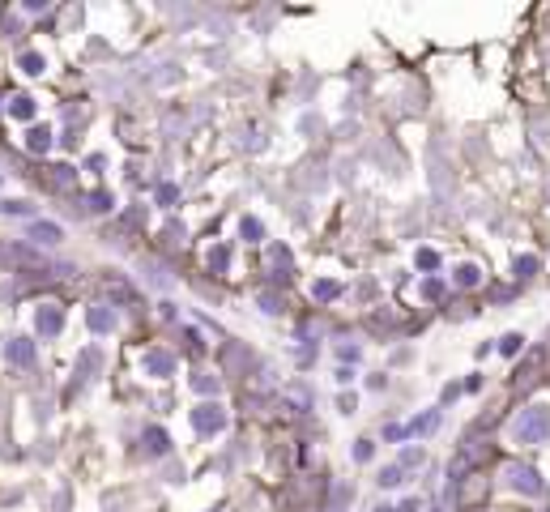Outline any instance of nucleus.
<instances>
[{
    "mask_svg": "<svg viewBox=\"0 0 550 512\" xmlns=\"http://www.w3.org/2000/svg\"><path fill=\"white\" fill-rule=\"evenodd\" d=\"M550 435V406H524L516 414V423H512V440L516 444H542Z\"/></svg>",
    "mask_w": 550,
    "mask_h": 512,
    "instance_id": "nucleus-1",
    "label": "nucleus"
},
{
    "mask_svg": "<svg viewBox=\"0 0 550 512\" xmlns=\"http://www.w3.org/2000/svg\"><path fill=\"white\" fill-rule=\"evenodd\" d=\"M227 419H231V414H227V406H222V401H201V406L192 410V427L201 431V435L227 431Z\"/></svg>",
    "mask_w": 550,
    "mask_h": 512,
    "instance_id": "nucleus-2",
    "label": "nucleus"
},
{
    "mask_svg": "<svg viewBox=\"0 0 550 512\" xmlns=\"http://www.w3.org/2000/svg\"><path fill=\"white\" fill-rule=\"evenodd\" d=\"M508 486L520 491V495H542L546 491V482H542V474L533 466H508Z\"/></svg>",
    "mask_w": 550,
    "mask_h": 512,
    "instance_id": "nucleus-3",
    "label": "nucleus"
},
{
    "mask_svg": "<svg viewBox=\"0 0 550 512\" xmlns=\"http://www.w3.org/2000/svg\"><path fill=\"white\" fill-rule=\"evenodd\" d=\"M60 329H64L60 303H43V307L35 312V333H39V337H60Z\"/></svg>",
    "mask_w": 550,
    "mask_h": 512,
    "instance_id": "nucleus-4",
    "label": "nucleus"
},
{
    "mask_svg": "<svg viewBox=\"0 0 550 512\" xmlns=\"http://www.w3.org/2000/svg\"><path fill=\"white\" fill-rule=\"evenodd\" d=\"M5 359L13 363V368H30L35 363V341L30 337H9L5 341Z\"/></svg>",
    "mask_w": 550,
    "mask_h": 512,
    "instance_id": "nucleus-5",
    "label": "nucleus"
},
{
    "mask_svg": "<svg viewBox=\"0 0 550 512\" xmlns=\"http://www.w3.org/2000/svg\"><path fill=\"white\" fill-rule=\"evenodd\" d=\"M141 368H145V376H171L175 372V359L167 354V350H145V359H141Z\"/></svg>",
    "mask_w": 550,
    "mask_h": 512,
    "instance_id": "nucleus-6",
    "label": "nucleus"
},
{
    "mask_svg": "<svg viewBox=\"0 0 550 512\" xmlns=\"http://www.w3.org/2000/svg\"><path fill=\"white\" fill-rule=\"evenodd\" d=\"M141 444H145V453H149V457H167V453H171V435H167L162 427H145Z\"/></svg>",
    "mask_w": 550,
    "mask_h": 512,
    "instance_id": "nucleus-7",
    "label": "nucleus"
},
{
    "mask_svg": "<svg viewBox=\"0 0 550 512\" xmlns=\"http://www.w3.org/2000/svg\"><path fill=\"white\" fill-rule=\"evenodd\" d=\"M26 150L30 154H47V150H52V129H47V124H30L26 129Z\"/></svg>",
    "mask_w": 550,
    "mask_h": 512,
    "instance_id": "nucleus-8",
    "label": "nucleus"
},
{
    "mask_svg": "<svg viewBox=\"0 0 550 512\" xmlns=\"http://www.w3.org/2000/svg\"><path fill=\"white\" fill-rule=\"evenodd\" d=\"M86 325H90L94 333H111V329H115V312L98 303V307H90V312H86Z\"/></svg>",
    "mask_w": 550,
    "mask_h": 512,
    "instance_id": "nucleus-9",
    "label": "nucleus"
},
{
    "mask_svg": "<svg viewBox=\"0 0 550 512\" xmlns=\"http://www.w3.org/2000/svg\"><path fill=\"white\" fill-rule=\"evenodd\" d=\"M17 68L26 73V77H43L47 56H43V52H21V56H17Z\"/></svg>",
    "mask_w": 550,
    "mask_h": 512,
    "instance_id": "nucleus-10",
    "label": "nucleus"
},
{
    "mask_svg": "<svg viewBox=\"0 0 550 512\" xmlns=\"http://www.w3.org/2000/svg\"><path fill=\"white\" fill-rule=\"evenodd\" d=\"M30 239H35V243H60L64 231H60L56 222H30Z\"/></svg>",
    "mask_w": 550,
    "mask_h": 512,
    "instance_id": "nucleus-11",
    "label": "nucleus"
},
{
    "mask_svg": "<svg viewBox=\"0 0 550 512\" xmlns=\"http://www.w3.org/2000/svg\"><path fill=\"white\" fill-rule=\"evenodd\" d=\"M9 115L13 120H35V99H30V94H13V99H9Z\"/></svg>",
    "mask_w": 550,
    "mask_h": 512,
    "instance_id": "nucleus-12",
    "label": "nucleus"
},
{
    "mask_svg": "<svg viewBox=\"0 0 550 512\" xmlns=\"http://www.w3.org/2000/svg\"><path fill=\"white\" fill-rule=\"evenodd\" d=\"M453 282L469 290V286H478V282H482V269H478V265H457V269H453Z\"/></svg>",
    "mask_w": 550,
    "mask_h": 512,
    "instance_id": "nucleus-13",
    "label": "nucleus"
},
{
    "mask_svg": "<svg viewBox=\"0 0 550 512\" xmlns=\"http://www.w3.org/2000/svg\"><path fill=\"white\" fill-rule=\"evenodd\" d=\"M209 269L214 274H227L231 269V248H227V243H214V248H209Z\"/></svg>",
    "mask_w": 550,
    "mask_h": 512,
    "instance_id": "nucleus-14",
    "label": "nucleus"
},
{
    "mask_svg": "<svg viewBox=\"0 0 550 512\" xmlns=\"http://www.w3.org/2000/svg\"><path fill=\"white\" fill-rule=\"evenodd\" d=\"M439 427V410H427L422 419H414L410 427H406V435H427V431H435Z\"/></svg>",
    "mask_w": 550,
    "mask_h": 512,
    "instance_id": "nucleus-15",
    "label": "nucleus"
},
{
    "mask_svg": "<svg viewBox=\"0 0 550 512\" xmlns=\"http://www.w3.org/2000/svg\"><path fill=\"white\" fill-rule=\"evenodd\" d=\"M337 295H341V286H337L333 278H320V282H312V299L329 303V299H337Z\"/></svg>",
    "mask_w": 550,
    "mask_h": 512,
    "instance_id": "nucleus-16",
    "label": "nucleus"
},
{
    "mask_svg": "<svg viewBox=\"0 0 550 512\" xmlns=\"http://www.w3.org/2000/svg\"><path fill=\"white\" fill-rule=\"evenodd\" d=\"M406 482V466H401V461H397V466H388L384 474H380V486H388V491H392V486H401Z\"/></svg>",
    "mask_w": 550,
    "mask_h": 512,
    "instance_id": "nucleus-17",
    "label": "nucleus"
},
{
    "mask_svg": "<svg viewBox=\"0 0 550 512\" xmlns=\"http://www.w3.org/2000/svg\"><path fill=\"white\" fill-rule=\"evenodd\" d=\"M538 269H542V260H538L533 252H524V256H516V274H520V278H533Z\"/></svg>",
    "mask_w": 550,
    "mask_h": 512,
    "instance_id": "nucleus-18",
    "label": "nucleus"
},
{
    "mask_svg": "<svg viewBox=\"0 0 550 512\" xmlns=\"http://www.w3.org/2000/svg\"><path fill=\"white\" fill-rule=\"evenodd\" d=\"M239 235H243L247 243H256V239L265 235V227H260V218H243V222H239Z\"/></svg>",
    "mask_w": 550,
    "mask_h": 512,
    "instance_id": "nucleus-19",
    "label": "nucleus"
},
{
    "mask_svg": "<svg viewBox=\"0 0 550 512\" xmlns=\"http://www.w3.org/2000/svg\"><path fill=\"white\" fill-rule=\"evenodd\" d=\"M180 201V184H158V205H175Z\"/></svg>",
    "mask_w": 550,
    "mask_h": 512,
    "instance_id": "nucleus-20",
    "label": "nucleus"
},
{
    "mask_svg": "<svg viewBox=\"0 0 550 512\" xmlns=\"http://www.w3.org/2000/svg\"><path fill=\"white\" fill-rule=\"evenodd\" d=\"M256 303H260L265 312H282V295H273V290H260V295H256Z\"/></svg>",
    "mask_w": 550,
    "mask_h": 512,
    "instance_id": "nucleus-21",
    "label": "nucleus"
},
{
    "mask_svg": "<svg viewBox=\"0 0 550 512\" xmlns=\"http://www.w3.org/2000/svg\"><path fill=\"white\" fill-rule=\"evenodd\" d=\"M192 388L196 393H218V376H192Z\"/></svg>",
    "mask_w": 550,
    "mask_h": 512,
    "instance_id": "nucleus-22",
    "label": "nucleus"
},
{
    "mask_svg": "<svg viewBox=\"0 0 550 512\" xmlns=\"http://www.w3.org/2000/svg\"><path fill=\"white\" fill-rule=\"evenodd\" d=\"M444 295V282L439 278H427V282H422V299H439Z\"/></svg>",
    "mask_w": 550,
    "mask_h": 512,
    "instance_id": "nucleus-23",
    "label": "nucleus"
},
{
    "mask_svg": "<svg viewBox=\"0 0 550 512\" xmlns=\"http://www.w3.org/2000/svg\"><path fill=\"white\" fill-rule=\"evenodd\" d=\"M111 205H115V201L107 197V192H94V197H90V209H94V214H107Z\"/></svg>",
    "mask_w": 550,
    "mask_h": 512,
    "instance_id": "nucleus-24",
    "label": "nucleus"
},
{
    "mask_svg": "<svg viewBox=\"0 0 550 512\" xmlns=\"http://www.w3.org/2000/svg\"><path fill=\"white\" fill-rule=\"evenodd\" d=\"M520 346H524V337H520V333H508L504 341H499V350H504V354H516Z\"/></svg>",
    "mask_w": 550,
    "mask_h": 512,
    "instance_id": "nucleus-25",
    "label": "nucleus"
},
{
    "mask_svg": "<svg viewBox=\"0 0 550 512\" xmlns=\"http://www.w3.org/2000/svg\"><path fill=\"white\" fill-rule=\"evenodd\" d=\"M414 260H418V269H435V265H439V256H435L431 248H422V252H418Z\"/></svg>",
    "mask_w": 550,
    "mask_h": 512,
    "instance_id": "nucleus-26",
    "label": "nucleus"
},
{
    "mask_svg": "<svg viewBox=\"0 0 550 512\" xmlns=\"http://www.w3.org/2000/svg\"><path fill=\"white\" fill-rule=\"evenodd\" d=\"M371 457H376V444H371V440H359V444H354V461H371Z\"/></svg>",
    "mask_w": 550,
    "mask_h": 512,
    "instance_id": "nucleus-27",
    "label": "nucleus"
},
{
    "mask_svg": "<svg viewBox=\"0 0 550 512\" xmlns=\"http://www.w3.org/2000/svg\"><path fill=\"white\" fill-rule=\"evenodd\" d=\"M269 260H273V265H290V248H282V243H273V248H269Z\"/></svg>",
    "mask_w": 550,
    "mask_h": 512,
    "instance_id": "nucleus-28",
    "label": "nucleus"
},
{
    "mask_svg": "<svg viewBox=\"0 0 550 512\" xmlns=\"http://www.w3.org/2000/svg\"><path fill=\"white\" fill-rule=\"evenodd\" d=\"M0 209H5V214H17V218H26V214H30L26 201H0Z\"/></svg>",
    "mask_w": 550,
    "mask_h": 512,
    "instance_id": "nucleus-29",
    "label": "nucleus"
},
{
    "mask_svg": "<svg viewBox=\"0 0 550 512\" xmlns=\"http://www.w3.org/2000/svg\"><path fill=\"white\" fill-rule=\"evenodd\" d=\"M401 466L410 470V466H422V448H406L401 453Z\"/></svg>",
    "mask_w": 550,
    "mask_h": 512,
    "instance_id": "nucleus-30",
    "label": "nucleus"
}]
</instances>
